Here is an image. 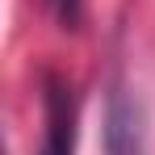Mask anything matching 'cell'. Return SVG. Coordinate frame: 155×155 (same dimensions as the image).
Segmentation results:
<instances>
[{
    "instance_id": "6da1fadb",
    "label": "cell",
    "mask_w": 155,
    "mask_h": 155,
    "mask_svg": "<svg viewBox=\"0 0 155 155\" xmlns=\"http://www.w3.org/2000/svg\"><path fill=\"white\" fill-rule=\"evenodd\" d=\"M101 151L105 155H151L147 109L130 84H109L101 109Z\"/></svg>"
},
{
    "instance_id": "7a4b0ae2",
    "label": "cell",
    "mask_w": 155,
    "mask_h": 155,
    "mask_svg": "<svg viewBox=\"0 0 155 155\" xmlns=\"http://www.w3.org/2000/svg\"><path fill=\"white\" fill-rule=\"evenodd\" d=\"M42 113H46V130H42L38 155H76V97L67 80L46 76Z\"/></svg>"
},
{
    "instance_id": "3957f363",
    "label": "cell",
    "mask_w": 155,
    "mask_h": 155,
    "mask_svg": "<svg viewBox=\"0 0 155 155\" xmlns=\"http://www.w3.org/2000/svg\"><path fill=\"white\" fill-rule=\"evenodd\" d=\"M46 8L63 29H76L84 21V0H46Z\"/></svg>"
}]
</instances>
